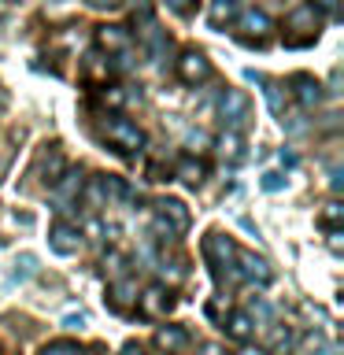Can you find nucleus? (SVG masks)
Masks as SVG:
<instances>
[{"mask_svg":"<svg viewBox=\"0 0 344 355\" xmlns=\"http://www.w3.org/2000/svg\"><path fill=\"white\" fill-rule=\"evenodd\" d=\"M226 337H233V340H241V344H248L252 340V333H255V322H252V315L248 311H233V315L226 318Z\"/></svg>","mask_w":344,"mask_h":355,"instance_id":"dca6fc26","label":"nucleus"},{"mask_svg":"<svg viewBox=\"0 0 344 355\" xmlns=\"http://www.w3.org/2000/svg\"><path fill=\"white\" fill-rule=\"evenodd\" d=\"M248 111H252V104L241 89H226V93L218 96V115L226 122V130H233V133H241V126L248 122Z\"/></svg>","mask_w":344,"mask_h":355,"instance_id":"423d86ee","label":"nucleus"},{"mask_svg":"<svg viewBox=\"0 0 344 355\" xmlns=\"http://www.w3.org/2000/svg\"><path fill=\"white\" fill-rule=\"evenodd\" d=\"M282 185H285V178L277 174V171H266V174H263V189H266V193H277Z\"/></svg>","mask_w":344,"mask_h":355,"instance_id":"bb28decb","label":"nucleus"},{"mask_svg":"<svg viewBox=\"0 0 344 355\" xmlns=\"http://www.w3.org/2000/svg\"><path fill=\"white\" fill-rule=\"evenodd\" d=\"M49 244L55 255H74L78 248H82V233H78V226H71V222H55V226L49 230Z\"/></svg>","mask_w":344,"mask_h":355,"instance_id":"9b49d317","label":"nucleus"},{"mask_svg":"<svg viewBox=\"0 0 344 355\" xmlns=\"http://www.w3.org/2000/svg\"><path fill=\"white\" fill-rule=\"evenodd\" d=\"M155 207H160L155 211V230H160L163 237H178V233H185L189 222H193V215H189V207L182 200H160Z\"/></svg>","mask_w":344,"mask_h":355,"instance_id":"39448f33","label":"nucleus"},{"mask_svg":"<svg viewBox=\"0 0 344 355\" xmlns=\"http://www.w3.org/2000/svg\"><path fill=\"white\" fill-rule=\"evenodd\" d=\"M126 100H130V93H122V85H104L100 89V104L104 107H126Z\"/></svg>","mask_w":344,"mask_h":355,"instance_id":"412c9836","label":"nucleus"},{"mask_svg":"<svg viewBox=\"0 0 344 355\" xmlns=\"http://www.w3.org/2000/svg\"><path fill=\"white\" fill-rule=\"evenodd\" d=\"M166 8H171V11H178V15H193L196 0H166Z\"/></svg>","mask_w":344,"mask_h":355,"instance_id":"cd10ccee","label":"nucleus"},{"mask_svg":"<svg viewBox=\"0 0 344 355\" xmlns=\"http://www.w3.org/2000/svg\"><path fill=\"white\" fill-rule=\"evenodd\" d=\"M52 189H55V200H60V207H55V211H71V204H74L78 196H82V174L67 171Z\"/></svg>","mask_w":344,"mask_h":355,"instance_id":"4468645a","label":"nucleus"},{"mask_svg":"<svg viewBox=\"0 0 344 355\" xmlns=\"http://www.w3.org/2000/svg\"><path fill=\"white\" fill-rule=\"evenodd\" d=\"M166 44H171V41H166V37H163L160 30H152V33H148V49H152V60H163Z\"/></svg>","mask_w":344,"mask_h":355,"instance_id":"a878e982","label":"nucleus"},{"mask_svg":"<svg viewBox=\"0 0 344 355\" xmlns=\"http://www.w3.org/2000/svg\"><path fill=\"white\" fill-rule=\"evenodd\" d=\"M344 218V207H341V200H329L326 211H322V222H326L329 230H337V222Z\"/></svg>","mask_w":344,"mask_h":355,"instance_id":"b1692460","label":"nucleus"},{"mask_svg":"<svg viewBox=\"0 0 344 355\" xmlns=\"http://www.w3.org/2000/svg\"><path fill=\"white\" fill-rule=\"evenodd\" d=\"M15 274L19 277H33V274H37V259H33L30 252H22L19 259H15Z\"/></svg>","mask_w":344,"mask_h":355,"instance_id":"393cba45","label":"nucleus"},{"mask_svg":"<svg viewBox=\"0 0 344 355\" xmlns=\"http://www.w3.org/2000/svg\"><path fill=\"white\" fill-rule=\"evenodd\" d=\"M315 4H318V8H322V4H326L329 11H337V4H341V0H315Z\"/></svg>","mask_w":344,"mask_h":355,"instance_id":"f704fd0d","label":"nucleus"},{"mask_svg":"<svg viewBox=\"0 0 344 355\" xmlns=\"http://www.w3.org/2000/svg\"><path fill=\"white\" fill-rule=\"evenodd\" d=\"M218 155L222 159H230V163H241L244 159V141H241V133H233V130H226L218 137Z\"/></svg>","mask_w":344,"mask_h":355,"instance_id":"aec40b11","label":"nucleus"},{"mask_svg":"<svg viewBox=\"0 0 344 355\" xmlns=\"http://www.w3.org/2000/svg\"><path fill=\"white\" fill-rule=\"evenodd\" d=\"M189 144H193V148H196V144H207V133H200V130L189 133Z\"/></svg>","mask_w":344,"mask_h":355,"instance_id":"c756f323","label":"nucleus"},{"mask_svg":"<svg viewBox=\"0 0 344 355\" xmlns=\"http://www.w3.org/2000/svg\"><path fill=\"white\" fill-rule=\"evenodd\" d=\"M204 163H200V159H193V155H182V159H178V166H174V178H178V182H185V185H200V182H204Z\"/></svg>","mask_w":344,"mask_h":355,"instance_id":"a211bd4d","label":"nucleus"},{"mask_svg":"<svg viewBox=\"0 0 344 355\" xmlns=\"http://www.w3.org/2000/svg\"><path fill=\"white\" fill-rule=\"evenodd\" d=\"M241 26V41L248 44V49H263L266 37H270V30H274V22L266 11L259 8H248V11H237V19H233Z\"/></svg>","mask_w":344,"mask_h":355,"instance_id":"20e7f679","label":"nucleus"},{"mask_svg":"<svg viewBox=\"0 0 344 355\" xmlns=\"http://www.w3.org/2000/svg\"><path fill=\"white\" fill-rule=\"evenodd\" d=\"M237 0H215L211 4V11H207V19H211V26L215 30H222V26H233V19H237Z\"/></svg>","mask_w":344,"mask_h":355,"instance_id":"6ab92c4d","label":"nucleus"},{"mask_svg":"<svg viewBox=\"0 0 344 355\" xmlns=\"http://www.w3.org/2000/svg\"><path fill=\"white\" fill-rule=\"evenodd\" d=\"M171 307H174V300H171V288H166V285H148L137 296V311L144 318H166V315H171Z\"/></svg>","mask_w":344,"mask_h":355,"instance_id":"0eeeda50","label":"nucleus"},{"mask_svg":"<svg viewBox=\"0 0 344 355\" xmlns=\"http://www.w3.org/2000/svg\"><path fill=\"white\" fill-rule=\"evenodd\" d=\"M89 4H93V8H115L119 0H89Z\"/></svg>","mask_w":344,"mask_h":355,"instance_id":"473e14b6","label":"nucleus"},{"mask_svg":"<svg viewBox=\"0 0 344 355\" xmlns=\"http://www.w3.org/2000/svg\"><path fill=\"white\" fill-rule=\"evenodd\" d=\"M204 259L215 270V277H237V244L222 233H207L204 237Z\"/></svg>","mask_w":344,"mask_h":355,"instance_id":"f03ea898","label":"nucleus"},{"mask_svg":"<svg viewBox=\"0 0 344 355\" xmlns=\"http://www.w3.org/2000/svg\"><path fill=\"white\" fill-rule=\"evenodd\" d=\"M318 30H322V8L315 0H304V4H296L285 15V44L289 49H307V44H315Z\"/></svg>","mask_w":344,"mask_h":355,"instance_id":"f257e3e1","label":"nucleus"},{"mask_svg":"<svg viewBox=\"0 0 344 355\" xmlns=\"http://www.w3.org/2000/svg\"><path fill=\"white\" fill-rule=\"evenodd\" d=\"M67 326H71V329L74 326H85V315H67Z\"/></svg>","mask_w":344,"mask_h":355,"instance_id":"7c9ffc66","label":"nucleus"},{"mask_svg":"<svg viewBox=\"0 0 344 355\" xmlns=\"http://www.w3.org/2000/svg\"><path fill=\"white\" fill-rule=\"evenodd\" d=\"M133 44V33L126 26H119V22H111V26H96V49L100 52H111V55H126Z\"/></svg>","mask_w":344,"mask_h":355,"instance_id":"9d476101","label":"nucleus"},{"mask_svg":"<svg viewBox=\"0 0 344 355\" xmlns=\"http://www.w3.org/2000/svg\"><path fill=\"white\" fill-rule=\"evenodd\" d=\"M329 248H333V252L344 248V233H341V230H329Z\"/></svg>","mask_w":344,"mask_h":355,"instance_id":"c85d7f7f","label":"nucleus"},{"mask_svg":"<svg viewBox=\"0 0 344 355\" xmlns=\"http://www.w3.org/2000/svg\"><path fill=\"white\" fill-rule=\"evenodd\" d=\"M108 296H111V307H115V311H130V304H137V285H133L130 277L122 274V277H115V282H111Z\"/></svg>","mask_w":344,"mask_h":355,"instance_id":"2eb2a0df","label":"nucleus"},{"mask_svg":"<svg viewBox=\"0 0 344 355\" xmlns=\"http://www.w3.org/2000/svg\"><path fill=\"white\" fill-rule=\"evenodd\" d=\"M37 166H41V178H44L49 185H55V182H60V178L67 174V155L60 152V144H52L49 152H41Z\"/></svg>","mask_w":344,"mask_h":355,"instance_id":"ddd939ff","label":"nucleus"},{"mask_svg":"<svg viewBox=\"0 0 344 355\" xmlns=\"http://www.w3.org/2000/svg\"><path fill=\"white\" fill-rule=\"evenodd\" d=\"M104 137L115 144L119 152H126V155H133V152L144 148V133H141V126H137V122H130V119H122V115L104 119Z\"/></svg>","mask_w":344,"mask_h":355,"instance_id":"7ed1b4c3","label":"nucleus"},{"mask_svg":"<svg viewBox=\"0 0 344 355\" xmlns=\"http://www.w3.org/2000/svg\"><path fill=\"white\" fill-rule=\"evenodd\" d=\"M266 89H263V93H266V104H270V111H274V115H285V100H282V85H277V82H263Z\"/></svg>","mask_w":344,"mask_h":355,"instance_id":"4be33fe9","label":"nucleus"},{"mask_svg":"<svg viewBox=\"0 0 344 355\" xmlns=\"http://www.w3.org/2000/svg\"><path fill=\"white\" fill-rule=\"evenodd\" d=\"M178 78H182L185 85H200V82H207V78H211V63H207V55H204V52H196V49L182 52V60H178Z\"/></svg>","mask_w":344,"mask_h":355,"instance_id":"1a4fd4ad","label":"nucleus"},{"mask_svg":"<svg viewBox=\"0 0 344 355\" xmlns=\"http://www.w3.org/2000/svg\"><path fill=\"white\" fill-rule=\"evenodd\" d=\"M293 96H296V104L304 111H315L322 104V85L311 74H296L293 78Z\"/></svg>","mask_w":344,"mask_h":355,"instance_id":"f8f14e48","label":"nucleus"},{"mask_svg":"<svg viewBox=\"0 0 344 355\" xmlns=\"http://www.w3.org/2000/svg\"><path fill=\"white\" fill-rule=\"evenodd\" d=\"M189 344V333L182 326H163L160 333H155V348L166 352V355H178Z\"/></svg>","mask_w":344,"mask_h":355,"instance_id":"f3484780","label":"nucleus"},{"mask_svg":"<svg viewBox=\"0 0 344 355\" xmlns=\"http://www.w3.org/2000/svg\"><path fill=\"white\" fill-rule=\"evenodd\" d=\"M237 277H244L248 285H270V277H274V270H270V263L263 259V255H252V252H241L237 248Z\"/></svg>","mask_w":344,"mask_h":355,"instance_id":"6e6552de","label":"nucleus"},{"mask_svg":"<svg viewBox=\"0 0 344 355\" xmlns=\"http://www.w3.org/2000/svg\"><path fill=\"white\" fill-rule=\"evenodd\" d=\"M122 355H144V352H141V344H126V348H122Z\"/></svg>","mask_w":344,"mask_h":355,"instance_id":"2f4dec72","label":"nucleus"},{"mask_svg":"<svg viewBox=\"0 0 344 355\" xmlns=\"http://www.w3.org/2000/svg\"><path fill=\"white\" fill-rule=\"evenodd\" d=\"M41 355H85L74 340H52L49 348H41Z\"/></svg>","mask_w":344,"mask_h":355,"instance_id":"5701e85b","label":"nucleus"},{"mask_svg":"<svg viewBox=\"0 0 344 355\" xmlns=\"http://www.w3.org/2000/svg\"><path fill=\"white\" fill-rule=\"evenodd\" d=\"M204 355H222V352L215 348V344H207V348H204Z\"/></svg>","mask_w":344,"mask_h":355,"instance_id":"c9c22d12","label":"nucleus"},{"mask_svg":"<svg viewBox=\"0 0 344 355\" xmlns=\"http://www.w3.org/2000/svg\"><path fill=\"white\" fill-rule=\"evenodd\" d=\"M237 355H266V352H263V348H248V344H244V348H241Z\"/></svg>","mask_w":344,"mask_h":355,"instance_id":"72a5a7b5","label":"nucleus"}]
</instances>
